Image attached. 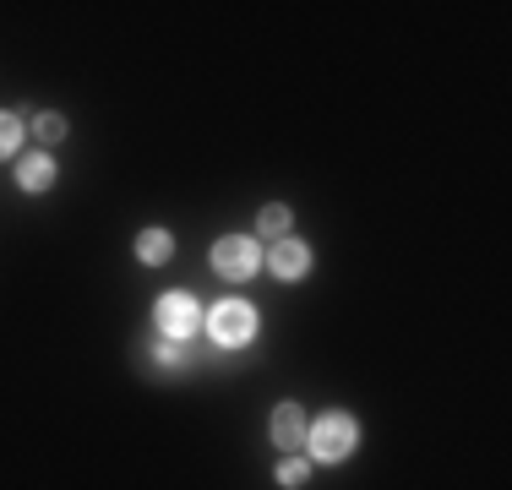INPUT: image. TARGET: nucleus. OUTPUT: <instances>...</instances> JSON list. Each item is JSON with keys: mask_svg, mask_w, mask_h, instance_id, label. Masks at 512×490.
Returning a JSON list of instances; mask_svg holds the SVG:
<instances>
[{"mask_svg": "<svg viewBox=\"0 0 512 490\" xmlns=\"http://www.w3.org/2000/svg\"><path fill=\"white\" fill-rule=\"evenodd\" d=\"M355 441H360L355 414L333 409V414H322V420L311 425V458L316 463H344L349 452H355Z\"/></svg>", "mask_w": 512, "mask_h": 490, "instance_id": "nucleus-1", "label": "nucleus"}, {"mask_svg": "<svg viewBox=\"0 0 512 490\" xmlns=\"http://www.w3.org/2000/svg\"><path fill=\"white\" fill-rule=\"evenodd\" d=\"M207 333H213V343H224V349H246V343L256 338V311L246 300H224L213 316H207Z\"/></svg>", "mask_w": 512, "mask_h": 490, "instance_id": "nucleus-2", "label": "nucleus"}, {"mask_svg": "<svg viewBox=\"0 0 512 490\" xmlns=\"http://www.w3.org/2000/svg\"><path fill=\"white\" fill-rule=\"evenodd\" d=\"M207 262H213L218 278L246 284V278L256 273V262H262V251H256V240H246V235H229V240H218L213 251H207Z\"/></svg>", "mask_w": 512, "mask_h": 490, "instance_id": "nucleus-3", "label": "nucleus"}, {"mask_svg": "<svg viewBox=\"0 0 512 490\" xmlns=\"http://www.w3.org/2000/svg\"><path fill=\"white\" fill-rule=\"evenodd\" d=\"M153 316H158V333L164 338H191L197 322H202V311H197L191 294H164V300L153 305Z\"/></svg>", "mask_w": 512, "mask_h": 490, "instance_id": "nucleus-4", "label": "nucleus"}, {"mask_svg": "<svg viewBox=\"0 0 512 490\" xmlns=\"http://www.w3.org/2000/svg\"><path fill=\"white\" fill-rule=\"evenodd\" d=\"M267 273L273 278H284V284H295V278H306L311 273V251L300 240H273V256H267Z\"/></svg>", "mask_w": 512, "mask_h": 490, "instance_id": "nucleus-5", "label": "nucleus"}, {"mask_svg": "<svg viewBox=\"0 0 512 490\" xmlns=\"http://www.w3.org/2000/svg\"><path fill=\"white\" fill-rule=\"evenodd\" d=\"M273 441L284 452L306 447V409H300V403H278V409H273Z\"/></svg>", "mask_w": 512, "mask_h": 490, "instance_id": "nucleus-6", "label": "nucleus"}, {"mask_svg": "<svg viewBox=\"0 0 512 490\" xmlns=\"http://www.w3.org/2000/svg\"><path fill=\"white\" fill-rule=\"evenodd\" d=\"M17 186H22V191H50V186H55V158H50V153L17 158Z\"/></svg>", "mask_w": 512, "mask_h": 490, "instance_id": "nucleus-7", "label": "nucleus"}, {"mask_svg": "<svg viewBox=\"0 0 512 490\" xmlns=\"http://www.w3.org/2000/svg\"><path fill=\"white\" fill-rule=\"evenodd\" d=\"M169 251H175V235H169V229H142V240H137V256H142L148 267L169 262Z\"/></svg>", "mask_w": 512, "mask_h": 490, "instance_id": "nucleus-8", "label": "nucleus"}, {"mask_svg": "<svg viewBox=\"0 0 512 490\" xmlns=\"http://www.w3.org/2000/svg\"><path fill=\"white\" fill-rule=\"evenodd\" d=\"M148 349H153L158 360L169 365V371H186V365H191V349H186V338H164V333H158V338L148 343Z\"/></svg>", "mask_w": 512, "mask_h": 490, "instance_id": "nucleus-9", "label": "nucleus"}, {"mask_svg": "<svg viewBox=\"0 0 512 490\" xmlns=\"http://www.w3.org/2000/svg\"><path fill=\"white\" fill-rule=\"evenodd\" d=\"M256 229H262L267 240H284V235H289V207H284V202H267L262 218H256Z\"/></svg>", "mask_w": 512, "mask_h": 490, "instance_id": "nucleus-10", "label": "nucleus"}, {"mask_svg": "<svg viewBox=\"0 0 512 490\" xmlns=\"http://www.w3.org/2000/svg\"><path fill=\"white\" fill-rule=\"evenodd\" d=\"M306 480H311V463L300 458V452H289V458L278 463V485H289V490H295V485H306Z\"/></svg>", "mask_w": 512, "mask_h": 490, "instance_id": "nucleus-11", "label": "nucleus"}, {"mask_svg": "<svg viewBox=\"0 0 512 490\" xmlns=\"http://www.w3.org/2000/svg\"><path fill=\"white\" fill-rule=\"evenodd\" d=\"M33 137H39L44 147L60 142V137H66V120H60V115H44V109H39V115H33Z\"/></svg>", "mask_w": 512, "mask_h": 490, "instance_id": "nucleus-12", "label": "nucleus"}, {"mask_svg": "<svg viewBox=\"0 0 512 490\" xmlns=\"http://www.w3.org/2000/svg\"><path fill=\"white\" fill-rule=\"evenodd\" d=\"M22 142V120L17 115H0V158H11Z\"/></svg>", "mask_w": 512, "mask_h": 490, "instance_id": "nucleus-13", "label": "nucleus"}]
</instances>
